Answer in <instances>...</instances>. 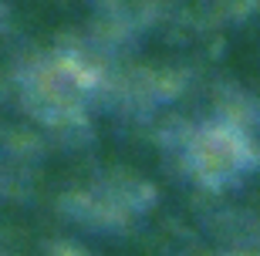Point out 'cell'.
Here are the masks:
<instances>
[{"mask_svg": "<svg viewBox=\"0 0 260 256\" xmlns=\"http://www.w3.org/2000/svg\"><path fill=\"white\" fill-rule=\"evenodd\" d=\"M95 88V75L75 57L41 61L27 78V101L44 118H68L85 108Z\"/></svg>", "mask_w": 260, "mask_h": 256, "instance_id": "obj_1", "label": "cell"}, {"mask_svg": "<svg viewBox=\"0 0 260 256\" xmlns=\"http://www.w3.org/2000/svg\"><path fill=\"white\" fill-rule=\"evenodd\" d=\"M250 162V145L230 125H206L189 142V165L203 182L223 186L237 179Z\"/></svg>", "mask_w": 260, "mask_h": 256, "instance_id": "obj_2", "label": "cell"}]
</instances>
